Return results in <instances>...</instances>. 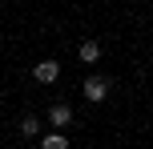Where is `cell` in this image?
I'll use <instances>...</instances> for the list:
<instances>
[{
    "label": "cell",
    "instance_id": "6",
    "mask_svg": "<svg viewBox=\"0 0 153 149\" xmlns=\"http://www.w3.org/2000/svg\"><path fill=\"white\" fill-rule=\"evenodd\" d=\"M20 133H24V137L36 133V117H24V121H20Z\"/></svg>",
    "mask_w": 153,
    "mask_h": 149
},
{
    "label": "cell",
    "instance_id": "4",
    "mask_svg": "<svg viewBox=\"0 0 153 149\" xmlns=\"http://www.w3.org/2000/svg\"><path fill=\"white\" fill-rule=\"evenodd\" d=\"M40 149H69V141H65V133H48L40 141Z\"/></svg>",
    "mask_w": 153,
    "mask_h": 149
},
{
    "label": "cell",
    "instance_id": "1",
    "mask_svg": "<svg viewBox=\"0 0 153 149\" xmlns=\"http://www.w3.org/2000/svg\"><path fill=\"white\" fill-rule=\"evenodd\" d=\"M32 77H36L40 85H53V81L61 77V64H56V61H40L36 69H32Z\"/></svg>",
    "mask_w": 153,
    "mask_h": 149
},
{
    "label": "cell",
    "instance_id": "2",
    "mask_svg": "<svg viewBox=\"0 0 153 149\" xmlns=\"http://www.w3.org/2000/svg\"><path fill=\"white\" fill-rule=\"evenodd\" d=\"M105 81H101V77H89V81H85V97H89V101H105Z\"/></svg>",
    "mask_w": 153,
    "mask_h": 149
},
{
    "label": "cell",
    "instance_id": "5",
    "mask_svg": "<svg viewBox=\"0 0 153 149\" xmlns=\"http://www.w3.org/2000/svg\"><path fill=\"white\" fill-rule=\"evenodd\" d=\"M97 56H101V44L97 40H85L81 44V61H97Z\"/></svg>",
    "mask_w": 153,
    "mask_h": 149
},
{
    "label": "cell",
    "instance_id": "3",
    "mask_svg": "<svg viewBox=\"0 0 153 149\" xmlns=\"http://www.w3.org/2000/svg\"><path fill=\"white\" fill-rule=\"evenodd\" d=\"M48 117H53V125H69V121H73V109H69V105H53V113H48Z\"/></svg>",
    "mask_w": 153,
    "mask_h": 149
}]
</instances>
